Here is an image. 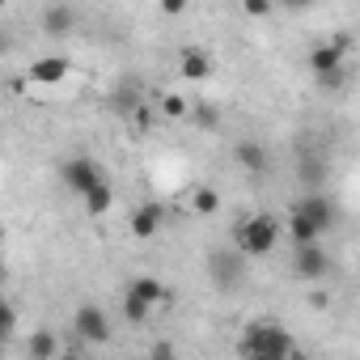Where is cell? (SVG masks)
Listing matches in <instances>:
<instances>
[{"mask_svg": "<svg viewBox=\"0 0 360 360\" xmlns=\"http://www.w3.org/2000/svg\"><path fill=\"white\" fill-rule=\"evenodd\" d=\"M161 225H165V208H161L157 200L136 204V212H131V238H136V242H153V238L161 233Z\"/></svg>", "mask_w": 360, "mask_h": 360, "instance_id": "cell-8", "label": "cell"}, {"mask_svg": "<svg viewBox=\"0 0 360 360\" xmlns=\"http://www.w3.org/2000/svg\"><path fill=\"white\" fill-rule=\"evenodd\" d=\"M292 212H301L318 233H330V229L339 225V204H335L326 191H309L305 200H297V208H292Z\"/></svg>", "mask_w": 360, "mask_h": 360, "instance_id": "cell-7", "label": "cell"}, {"mask_svg": "<svg viewBox=\"0 0 360 360\" xmlns=\"http://www.w3.org/2000/svg\"><path fill=\"white\" fill-rule=\"evenodd\" d=\"M165 119H187V110H191V102L183 98V94H161V106H157Z\"/></svg>", "mask_w": 360, "mask_h": 360, "instance_id": "cell-20", "label": "cell"}, {"mask_svg": "<svg viewBox=\"0 0 360 360\" xmlns=\"http://www.w3.org/2000/svg\"><path fill=\"white\" fill-rule=\"evenodd\" d=\"M238 356L242 360H301L292 330L271 318H259L238 335Z\"/></svg>", "mask_w": 360, "mask_h": 360, "instance_id": "cell-1", "label": "cell"}, {"mask_svg": "<svg viewBox=\"0 0 360 360\" xmlns=\"http://www.w3.org/2000/svg\"><path fill=\"white\" fill-rule=\"evenodd\" d=\"M123 292H127V297H136L140 305H148L153 314H157V305H165V301H169V288H165L157 276H131Z\"/></svg>", "mask_w": 360, "mask_h": 360, "instance_id": "cell-10", "label": "cell"}, {"mask_svg": "<svg viewBox=\"0 0 360 360\" xmlns=\"http://www.w3.org/2000/svg\"><path fill=\"white\" fill-rule=\"evenodd\" d=\"M221 208V195H217V187H195L191 191V212H200V217H212Z\"/></svg>", "mask_w": 360, "mask_h": 360, "instance_id": "cell-19", "label": "cell"}, {"mask_svg": "<svg viewBox=\"0 0 360 360\" xmlns=\"http://www.w3.org/2000/svg\"><path fill=\"white\" fill-rule=\"evenodd\" d=\"M330 267H335V259L326 255L322 242H318V246H301V250H292V280H301V284H318V280H326Z\"/></svg>", "mask_w": 360, "mask_h": 360, "instance_id": "cell-6", "label": "cell"}, {"mask_svg": "<svg viewBox=\"0 0 360 360\" xmlns=\"http://www.w3.org/2000/svg\"><path fill=\"white\" fill-rule=\"evenodd\" d=\"M280 238H284V229H280V221L267 217V212L242 217V221L233 225V250H238L242 259H263V255H271V250L280 246Z\"/></svg>", "mask_w": 360, "mask_h": 360, "instance_id": "cell-2", "label": "cell"}, {"mask_svg": "<svg viewBox=\"0 0 360 360\" xmlns=\"http://www.w3.org/2000/svg\"><path fill=\"white\" fill-rule=\"evenodd\" d=\"M123 318H127L131 326H144V322L153 318V309H148V305H140L136 297H127V292H123Z\"/></svg>", "mask_w": 360, "mask_h": 360, "instance_id": "cell-21", "label": "cell"}, {"mask_svg": "<svg viewBox=\"0 0 360 360\" xmlns=\"http://www.w3.org/2000/svg\"><path fill=\"white\" fill-rule=\"evenodd\" d=\"M26 347H30V360H56L64 347H60V339H56V330H47V326H39L30 339H26Z\"/></svg>", "mask_w": 360, "mask_h": 360, "instance_id": "cell-15", "label": "cell"}, {"mask_svg": "<svg viewBox=\"0 0 360 360\" xmlns=\"http://www.w3.org/2000/svg\"><path fill=\"white\" fill-rule=\"evenodd\" d=\"M0 242H5V221H0Z\"/></svg>", "mask_w": 360, "mask_h": 360, "instance_id": "cell-27", "label": "cell"}, {"mask_svg": "<svg viewBox=\"0 0 360 360\" xmlns=\"http://www.w3.org/2000/svg\"><path fill=\"white\" fill-rule=\"evenodd\" d=\"M81 200H85V212H89V217H106V212L115 208V187L102 178V183H98L94 191H85Z\"/></svg>", "mask_w": 360, "mask_h": 360, "instance_id": "cell-17", "label": "cell"}, {"mask_svg": "<svg viewBox=\"0 0 360 360\" xmlns=\"http://www.w3.org/2000/svg\"><path fill=\"white\" fill-rule=\"evenodd\" d=\"M64 77H68V60L64 56H39L30 64V81L34 85H60Z\"/></svg>", "mask_w": 360, "mask_h": 360, "instance_id": "cell-13", "label": "cell"}, {"mask_svg": "<svg viewBox=\"0 0 360 360\" xmlns=\"http://www.w3.org/2000/svg\"><path fill=\"white\" fill-rule=\"evenodd\" d=\"M267 13H271L267 0H246V18H267Z\"/></svg>", "mask_w": 360, "mask_h": 360, "instance_id": "cell-23", "label": "cell"}, {"mask_svg": "<svg viewBox=\"0 0 360 360\" xmlns=\"http://www.w3.org/2000/svg\"><path fill=\"white\" fill-rule=\"evenodd\" d=\"M9 280V271H5V259H0V284H5Z\"/></svg>", "mask_w": 360, "mask_h": 360, "instance_id": "cell-26", "label": "cell"}, {"mask_svg": "<svg viewBox=\"0 0 360 360\" xmlns=\"http://www.w3.org/2000/svg\"><path fill=\"white\" fill-rule=\"evenodd\" d=\"M39 22H43V34H72L77 22H81V13L72 5H47Z\"/></svg>", "mask_w": 360, "mask_h": 360, "instance_id": "cell-12", "label": "cell"}, {"mask_svg": "<svg viewBox=\"0 0 360 360\" xmlns=\"http://www.w3.org/2000/svg\"><path fill=\"white\" fill-rule=\"evenodd\" d=\"M72 335H77L81 343H89V347H106V343H110V314H106L98 301L77 305V314H72Z\"/></svg>", "mask_w": 360, "mask_h": 360, "instance_id": "cell-4", "label": "cell"}, {"mask_svg": "<svg viewBox=\"0 0 360 360\" xmlns=\"http://www.w3.org/2000/svg\"><path fill=\"white\" fill-rule=\"evenodd\" d=\"M187 119H191L195 127H204V131H217V127H221V110H217L212 102H191Z\"/></svg>", "mask_w": 360, "mask_h": 360, "instance_id": "cell-18", "label": "cell"}, {"mask_svg": "<svg viewBox=\"0 0 360 360\" xmlns=\"http://www.w3.org/2000/svg\"><path fill=\"white\" fill-rule=\"evenodd\" d=\"M208 267H212V284L217 288H238L242 284V255H225V250H212L208 255Z\"/></svg>", "mask_w": 360, "mask_h": 360, "instance_id": "cell-9", "label": "cell"}, {"mask_svg": "<svg viewBox=\"0 0 360 360\" xmlns=\"http://www.w3.org/2000/svg\"><path fill=\"white\" fill-rule=\"evenodd\" d=\"M233 161H238L246 174H255V178H263V174L271 169V153H267L259 140H238V144H233Z\"/></svg>", "mask_w": 360, "mask_h": 360, "instance_id": "cell-11", "label": "cell"}, {"mask_svg": "<svg viewBox=\"0 0 360 360\" xmlns=\"http://www.w3.org/2000/svg\"><path fill=\"white\" fill-rule=\"evenodd\" d=\"M148 360H178V347H174L169 339H153V347H148Z\"/></svg>", "mask_w": 360, "mask_h": 360, "instance_id": "cell-22", "label": "cell"}, {"mask_svg": "<svg viewBox=\"0 0 360 360\" xmlns=\"http://www.w3.org/2000/svg\"><path fill=\"white\" fill-rule=\"evenodd\" d=\"M343 51H347V39L314 43V51H309V72H314L318 85L339 89V81H343Z\"/></svg>", "mask_w": 360, "mask_h": 360, "instance_id": "cell-3", "label": "cell"}, {"mask_svg": "<svg viewBox=\"0 0 360 360\" xmlns=\"http://www.w3.org/2000/svg\"><path fill=\"white\" fill-rule=\"evenodd\" d=\"M178 72H183L187 81H204L212 72V56L200 51V47H183V56H178Z\"/></svg>", "mask_w": 360, "mask_h": 360, "instance_id": "cell-14", "label": "cell"}, {"mask_svg": "<svg viewBox=\"0 0 360 360\" xmlns=\"http://www.w3.org/2000/svg\"><path fill=\"white\" fill-rule=\"evenodd\" d=\"M284 229H288L292 250H301V246H318V238H322V233H318V229L301 217V212H288V225H284Z\"/></svg>", "mask_w": 360, "mask_h": 360, "instance_id": "cell-16", "label": "cell"}, {"mask_svg": "<svg viewBox=\"0 0 360 360\" xmlns=\"http://www.w3.org/2000/svg\"><path fill=\"white\" fill-rule=\"evenodd\" d=\"M9 339H13V330H9V326H0V347H5Z\"/></svg>", "mask_w": 360, "mask_h": 360, "instance_id": "cell-25", "label": "cell"}, {"mask_svg": "<svg viewBox=\"0 0 360 360\" xmlns=\"http://www.w3.org/2000/svg\"><path fill=\"white\" fill-rule=\"evenodd\" d=\"M102 178H106V174H102V165H98L94 157H68V161H60V183H64L72 195L94 191Z\"/></svg>", "mask_w": 360, "mask_h": 360, "instance_id": "cell-5", "label": "cell"}, {"mask_svg": "<svg viewBox=\"0 0 360 360\" xmlns=\"http://www.w3.org/2000/svg\"><path fill=\"white\" fill-rule=\"evenodd\" d=\"M56 360H89V356H85V352H81V347H68V352H60V356H56Z\"/></svg>", "mask_w": 360, "mask_h": 360, "instance_id": "cell-24", "label": "cell"}]
</instances>
